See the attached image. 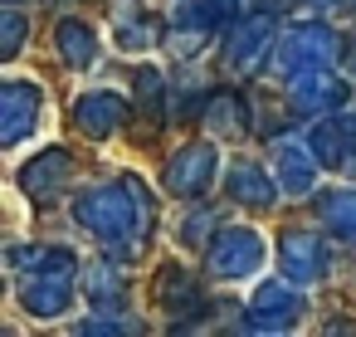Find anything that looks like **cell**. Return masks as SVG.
<instances>
[{
	"label": "cell",
	"instance_id": "19",
	"mask_svg": "<svg viewBox=\"0 0 356 337\" xmlns=\"http://www.w3.org/2000/svg\"><path fill=\"white\" fill-rule=\"evenodd\" d=\"M54 40H59V59H64L69 69H93V64H98V35H93L83 20H64V25L54 30Z\"/></svg>",
	"mask_w": 356,
	"mask_h": 337
},
{
	"label": "cell",
	"instance_id": "2",
	"mask_svg": "<svg viewBox=\"0 0 356 337\" xmlns=\"http://www.w3.org/2000/svg\"><path fill=\"white\" fill-rule=\"evenodd\" d=\"M10 269H15V298L30 318L49 322L64 318L74 303V279H79V259L69 249L54 244H15L10 249Z\"/></svg>",
	"mask_w": 356,
	"mask_h": 337
},
{
	"label": "cell",
	"instance_id": "22",
	"mask_svg": "<svg viewBox=\"0 0 356 337\" xmlns=\"http://www.w3.org/2000/svg\"><path fill=\"white\" fill-rule=\"evenodd\" d=\"M20 45H25V15L15 10V6H6V15H0V54H20Z\"/></svg>",
	"mask_w": 356,
	"mask_h": 337
},
{
	"label": "cell",
	"instance_id": "15",
	"mask_svg": "<svg viewBox=\"0 0 356 337\" xmlns=\"http://www.w3.org/2000/svg\"><path fill=\"white\" fill-rule=\"evenodd\" d=\"M225 191H229V201H239V205H273L278 201V176H268L259 162H249V157H239V162H229V171H225Z\"/></svg>",
	"mask_w": 356,
	"mask_h": 337
},
{
	"label": "cell",
	"instance_id": "9",
	"mask_svg": "<svg viewBox=\"0 0 356 337\" xmlns=\"http://www.w3.org/2000/svg\"><path fill=\"white\" fill-rule=\"evenodd\" d=\"M273 45H278V40H273V15H234L229 30H225V64H229L234 74H244V69H254Z\"/></svg>",
	"mask_w": 356,
	"mask_h": 337
},
{
	"label": "cell",
	"instance_id": "26",
	"mask_svg": "<svg viewBox=\"0 0 356 337\" xmlns=\"http://www.w3.org/2000/svg\"><path fill=\"white\" fill-rule=\"evenodd\" d=\"M210 235H215V215L210 210L181 220V244H210Z\"/></svg>",
	"mask_w": 356,
	"mask_h": 337
},
{
	"label": "cell",
	"instance_id": "14",
	"mask_svg": "<svg viewBox=\"0 0 356 337\" xmlns=\"http://www.w3.org/2000/svg\"><path fill=\"white\" fill-rule=\"evenodd\" d=\"M312 152L322 166H346L351 152H356V118L346 113H327V118H312V132H307Z\"/></svg>",
	"mask_w": 356,
	"mask_h": 337
},
{
	"label": "cell",
	"instance_id": "16",
	"mask_svg": "<svg viewBox=\"0 0 356 337\" xmlns=\"http://www.w3.org/2000/svg\"><path fill=\"white\" fill-rule=\"evenodd\" d=\"M200 123H205L215 137H239V132L249 127V108H244V98H239L234 88H215V93L205 98V108H200Z\"/></svg>",
	"mask_w": 356,
	"mask_h": 337
},
{
	"label": "cell",
	"instance_id": "4",
	"mask_svg": "<svg viewBox=\"0 0 356 337\" xmlns=\"http://www.w3.org/2000/svg\"><path fill=\"white\" fill-rule=\"evenodd\" d=\"M302 318V288L283 274V279H264L259 293L249 298L239 332H293Z\"/></svg>",
	"mask_w": 356,
	"mask_h": 337
},
{
	"label": "cell",
	"instance_id": "28",
	"mask_svg": "<svg viewBox=\"0 0 356 337\" xmlns=\"http://www.w3.org/2000/svg\"><path fill=\"white\" fill-rule=\"evenodd\" d=\"M59 6H74V0H59Z\"/></svg>",
	"mask_w": 356,
	"mask_h": 337
},
{
	"label": "cell",
	"instance_id": "20",
	"mask_svg": "<svg viewBox=\"0 0 356 337\" xmlns=\"http://www.w3.org/2000/svg\"><path fill=\"white\" fill-rule=\"evenodd\" d=\"M234 15H239V0H186V6L176 10V25L195 30V35H210L215 25H225Z\"/></svg>",
	"mask_w": 356,
	"mask_h": 337
},
{
	"label": "cell",
	"instance_id": "3",
	"mask_svg": "<svg viewBox=\"0 0 356 337\" xmlns=\"http://www.w3.org/2000/svg\"><path fill=\"white\" fill-rule=\"evenodd\" d=\"M264 259H268V244L249 225H225L205 244V274L215 283H244V279H254L264 269Z\"/></svg>",
	"mask_w": 356,
	"mask_h": 337
},
{
	"label": "cell",
	"instance_id": "10",
	"mask_svg": "<svg viewBox=\"0 0 356 337\" xmlns=\"http://www.w3.org/2000/svg\"><path fill=\"white\" fill-rule=\"evenodd\" d=\"M317 171H322V162H317L307 137H278L273 142V176L288 196H312Z\"/></svg>",
	"mask_w": 356,
	"mask_h": 337
},
{
	"label": "cell",
	"instance_id": "7",
	"mask_svg": "<svg viewBox=\"0 0 356 337\" xmlns=\"http://www.w3.org/2000/svg\"><path fill=\"white\" fill-rule=\"evenodd\" d=\"M278 269H283L298 288H312V283H322V279L332 274V249H327V240L312 235V230H288L283 244H278Z\"/></svg>",
	"mask_w": 356,
	"mask_h": 337
},
{
	"label": "cell",
	"instance_id": "17",
	"mask_svg": "<svg viewBox=\"0 0 356 337\" xmlns=\"http://www.w3.org/2000/svg\"><path fill=\"white\" fill-rule=\"evenodd\" d=\"M317 225L337 240H356V186H332L317 196Z\"/></svg>",
	"mask_w": 356,
	"mask_h": 337
},
{
	"label": "cell",
	"instance_id": "12",
	"mask_svg": "<svg viewBox=\"0 0 356 337\" xmlns=\"http://www.w3.org/2000/svg\"><path fill=\"white\" fill-rule=\"evenodd\" d=\"M127 118H132V108H127V98H118V93H108V88H93V93H79L74 98V123L88 132V137H113L118 127H127Z\"/></svg>",
	"mask_w": 356,
	"mask_h": 337
},
{
	"label": "cell",
	"instance_id": "21",
	"mask_svg": "<svg viewBox=\"0 0 356 337\" xmlns=\"http://www.w3.org/2000/svg\"><path fill=\"white\" fill-rule=\"evenodd\" d=\"M83 293H88L93 303H118V298H122V279H118V269H113V264H93V269H83Z\"/></svg>",
	"mask_w": 356,
	"mask_h": 337
},
{
	"label": "cell",
	"instance_id": "29",
	"mask_svg": "<svg viewBox=\"0 0 356 337\" xmlns=\"http://www.w3.org/2000/svg\"><path fill=\"white\" fill-rule=\"evenodd\" d=\"M6 6H20V0H6Z\"/></svg>",
	"mask_w": 356,
	"mask_h": 337
},
{
	"label": "cell",
	"instance_id": "1",
	"mask_svg": "<svg viewBox=\"0 0 356 337\" xmlns=\"http://www.w3.org/2000/svg\"><path fill=\"white\" fill-rule=\"evenodd\" d=\"M152 215H156V205H152V191L142 176H108L74 196V220L122 264L147 249Z\"/></svg>",
	"mask_w": 356,
	"mask_h": 337
},
{
	"label": "cell",
	"instance_id": "13",
	"mask_svg": "<svg viewBox=\"0 0 356 337\" xmlns=\"http://www.w3.org/2000/svg\"><path fill=\"white\" fill-rule=\"evenodd\" d=\"M210 181H215V147L210 142L181 147L166 166V191H176V196H200Z\"/></svg>",
	"mask_w": 356,
	"mask_h": 337
},
{
	"label": "cell",
	"instance_id": "25",
	"mask_svg": "<svg viewBox=\"0 0 356 337\" xmlns=\"http://www.w3.org/2000/svg\"><path fill=\"white\" fill-rule=\"evenodd\" d=\"M79 332H83V337H113V332H137V322H132V318L93 313V318H79Z\"/></svg>",
	"mask_w": 356,
	"mask_h": 337
},
{
	"label": "cell",
	"instance_id": "6",
	"mask_svg": "<svg viewBox=\"0 0 356 337\" xmlns=\"http://www.w3.org/2000/svg\"><path fill=\"white\" fill-rule=\"evenodd\" d=\"M44 118V93L30 79H6L0 84V142L20 147Z\"/></svg>",
	"mask_w": 356,
	"mask_h": 337
},
{
	"label": "cell",
	"instance_id": "5",
	"mask_svg": "<svg viewBox=\"0 0 356 337\" xmlns=\"http://www.w3.org/2000/svg\"><path fill=\"white\" fill-rule=\"evenodd\" d=\"M337 54H341V40H337V30L322 25V20H302V25L283 30V35H278V49H273V59H278L283 74H298V69H327Z\"/></svg>",
	"mask_w": 356,
	"mask_h": 337
},
{
	"label": "cell",
	"instance_id": "24",
	"mask_svg": "<svg viewBox=\"0 0 356 337\" xmlns=\"http://www.w3.org/2000/svg\"><path fill=\"white\" fill-rule=\"evenodd\" d=\"M181 298H200V288H195L191 274L166 269V279H161V303H166V308H181Z\"/></svg>",
	"mask_w": 356,
	"mask_h": 337
},
{
	"label": "cell",
	"instance_id": "18",
	"mask_svg": "<svg viewBox=\"0 0 356 337\" xmlns=\"http://www.w3.org/2000/svg\"><path fill=\"white\" fill-rule=\"evenodd\" d=\"M113 40H118V49H122V54H147V49H156L161 30H156V20H152L147 10L122 6V10L113 15Z\"/></svg>",
	"mask_w": 356,
	"mask_h": 337
},
{
	"label": "cell",
	"instance_id": "23",
	"mask_svg": "<svg viewBox=\"0 0 356 337\" xmlns=\"http://www.w3.org/2000/svg\"><path fill=\"white\" fill-rule=\"evenodd\" d=\"M161 93H166V79H161L156 69H142V74H137V98H142V113H147V118L161 113Z\"/></svg>",
	"mask_w": 356,
	"mask_h": 337
},
{
	"label": "cell",
	"instance_id": "27",
	"mask_svg": "<svg viewBox=\"0 0 356 337\" xmlns=\"http://www.w3.org/2000/svg\"><path fill=\"white\" fill-rule=\"evenodd\" d=\"M307 6H317V10H327V6H337V0H307Z\"/></svg>",
	"mask_w": 356,
	"mask_h": 337
},
{
	"label": "cell",
	"instance_id": "11",
	"mask_svg": "<svg viewBox=\"0 0 356 337\" xmlns=\"http://www.w3.org/2000/svg\"><path fill=\"white\" fill-rule=\"evenodd\" d=\"M69 176H74V162H69V152L64 147H49V152H40L35 162H25L20 166V191L30 196V201H40V205H49L64 186H69Z\"/></svg>",
	"mask_w": 356,
	"mask_h": 337
},
{
	"label": "cell",
	"instance_id": "8",
	"mask_svg": "<svg viewBox=\"0 0 356 337\" xmlns=\"http://www.w3.org/2000/svg\"><path fill=\"white\" fill-rule=\"evenodd\" d=\"M288 103L298 118H327L346 103V84L332 74V64L327 69H298V74H288Z\"/></svg>",
	"mask_w": 356,
	"mask_h": 337
}]
</instances>
